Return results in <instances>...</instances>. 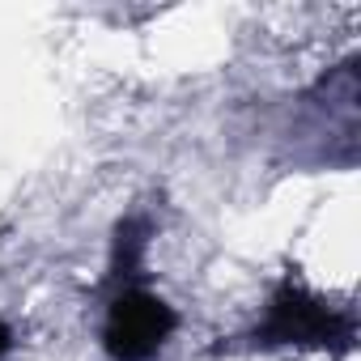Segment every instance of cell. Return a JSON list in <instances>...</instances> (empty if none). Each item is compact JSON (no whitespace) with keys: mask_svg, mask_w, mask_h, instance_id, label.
<instances>
[{"mask_svg":"<svg viewBox=\"0 0 361 361\" xmlns=\"http://www.w3.org/2000/svg\"><path fill=\"white\" fill-rule=\"evenodd\" d=\"M170 331H174V314L161 298L123 293L111 306V319H106V348L119 361H149L166 344Z\"/></svg>","mask_w":361,"mask_h":361,"instance_id":"1","label":"cell"},{"mask_svg":"<svg viewBox=\"0 0 361 361\" xmlns=\"http://www.w3.org/2000/svg\"><path fill=\"white\" fill-rule=\"evenodd\" d=\"M5 348H9V327L0 323V357H5Z\"/></svg>","mask_w":361,"mask_h":361,"instance_id":"2","label":"cell"}]
</instances>
